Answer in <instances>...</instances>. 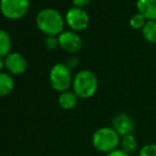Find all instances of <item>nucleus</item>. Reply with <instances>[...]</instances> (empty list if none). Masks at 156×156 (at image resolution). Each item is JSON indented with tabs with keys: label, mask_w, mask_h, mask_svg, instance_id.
<instances>
[{
	"label": "nucleus",
	"mask_w": 156,
	"mask_h": 156,
	"mask_svg": "<svg viewBox=\"0 0 156 156\" xmlns=\"http://www.w3.org/2000/svg\"><path fill=\"white\" fill-rule=\"evenodd\" d=\"M5 69L11 75H21L27 71L28 63L23 55L19 52H10L4 58Z\"/></svg>",
	"instance_id": "nucleus-8"
},
{
	"label": "nucleus",
	"mask_w": 156,
	"mask_h": 156,
	"mask_svg": "<svg viewBox=\"0 0 156 156\" xmlns=\"http://www.w3.org/2000/svg\"><path fill=\"white\" fill-rule=\"evenodd\" d=\"M58 45L63 50L69 54H76L80 51L83 46V41L81 36L74 31H66L64 30L60 36H58Z\"/></svg>",
	"instance_id": "nucleus-7"
},
{
	"label": "nucleus",
	"mask_w": 156,
	"mask_h": 156,
	"mask_svg": "<svg viewBox=\"0 0 156 156\" xmlns=\"http://www.w3.org/2000/svg\"><path fill=\"white\" fill-rule=\"evenodd\" d=\"M45 46L47 49L49 50H54L58 45V36H47L45 40Z\"/></svg>",
	"instance_id": "nucleus-18"
},
{
	"label": "nucleus",
	"mask_w": 156,
	"mask_h": 156,
	"mask_svg": "<svg viewBox=\"0 0 156 156\" xmlns=\"http://www.w3.org/2000/svg\"><path fill=\"white\" fill-rule=\"evenodd\" d=\"M91 0H72V3H73V6L76 8H85L87 6L89 3H90Z\"/></svg>",
	"instance_id": "nucleus-20"
},
{
	"label": "nucleus",
	"mask_w": 156,
	"mask_h": 156,
	"mask_svg": "<svg viewBox=\"0 0 156 156\" xmlns=\"http://www.w3.org/2000/svg\"><path fill=\"white\" fill-rule=\"evenodd\" d=\"M139 156H156V144L149 143L139 150Z\"/></svg>",
	"instance_id": "nucleus-17"
},
{
	"label": "nucleus",
	"mask_w": 156,
	"mask_h": 156,
	"mask_svg": "<svg viewBox=\"0 0 156 156\" xmlns=\"http://www.w3.org/2000/svg\"><path fill=\"white\" fill-rule=\"evenodd\" d=\"M36 26L47 36H58L64 31L65 18L58 10L53 8H45L36 15Z\"/></svg>",
	"instance_id": "nucleus-1"
},
{
	"label": "nucleus",
	"mask_w": 156,
	"mask_h": 156,
	"mask_svg": "<svg viewBox=\"0 0 156 156\" xmlns=\"http://www.w3.org/2000/svg\"><path fill=\"white\" fill-rule=\"evenodd\" d=\"M144 39L149 43H156V21H147L146 25L141 29Z\"/></svg>",
	"instance_id": "nucleus-15"
},
{
	"label": "nucleus",
	"mask_w": 156,
	"mask_h": 156,
	"mask_svg": "<svg viewBox=\"0 0 156 156\" xmlns=\"http://www.w3.org/2000/svg\"><path fill=\"white\" fill-rule=\"evenodd\" d=\"M14 78L11 74L0 72V97L6 96L14 89Z\"/></svg>",
	"instance_id": "nucleus-12"
},
{
	"label": "nucleus",
	"mask_w": 156,
	"mask_h": 156,
	"mask_svg": "<svg viewBox=\"0 0 156 156\" xmlns=\"http://www.w3.org/2000/svg\"><path fill=\"white\" fill-rule=\"evenodd\" d=\"M65 21L72 31H83L88 27L89 16L84 9L72 6L66 13Z\"/></svg>",
	"instance_id": "nucleus-6"
},
{
	"label": "nucleus",
	"mask_w": 156,
	"mask_h": 156,
	"mask_svg": "<svg viewBox=\"0 0 156 156\" xmlns=\"http://www.w3.org/2000/svg\"><path fill=\"white\" fill-rule=\"evenodd\" d=\"M72 89L79 98H90L98 90V78L91 71H80L73 77Z\"/></svg>",
	"instance_id": "nucleus-3"
},
{
	"label": "nucleus",
	"mask_w": 156,
	"mask_h": 156,
	"mask_svg": "<svg viewBox=\"0 0 156 156\" xmlns=\"http://www.w3.org/2000/svg\"><path fill=\"white\" fill-rule=\"evenodd\" d=\"M3 67H5V64H4V60H3V58H0V72H2Z\"/></svg>",
	"instance_id": "nucleus-22"
},
{
	"label": "nucleus",
	"mask_w": 156,
	"mask_h": 156,
	"mask_svg": "<svg viewBox=\"0 0 156 156\" xmlns=\"http://www.w3.org/2000/svg\"><path fill=\"white\" fill-rule=\"evenodd\" d=\"M121 137L113 127H100L94 133L91 138L93 146L101 153H107L118 149Z\"/></svg>",
	"instance_id": "nucleus-2"
},
{
	"label": "nucleus",
	"mask_w": 156,
	"mask_h": 156,
	"mask_svg": "<svg viewBox=\"0 0 156 156\" xmlns=\"http://www.w3.org/2000/svg\"><path fill=\"white\" fill-rule=\"evenodd\" d=\"M29 0H0V13L11 21H18L29 11Z\"/></svg>",
	"instance_id": "nucleus-5"
},
{
	"label": "nucleus",
	"mask_w": 156,
	"mask_h": 156,
	"mask_svg": "<svg viewBox=\"0 0 156 156\" xmlns=\"http://www.w3.org/2000/svg\"><path fill=\"white\" fill-rule=\"evenodd\" d=\"M147 19L144 18V15H141L140 13H136L133 16L129 18V26H131L133 29H142L144 26L146 25Z\"/></svg>",
	"instance_id": "nucleus-16"
},
{
	"label": "nucleus",
	"mask_w": 156,
	"mask_h": 156,
	"mask_svg": "<svg viewBox=\"0 0 156 156\" xmlns=\"http://www.w3.org/2000/svg\"><path fill=\"white\" fill-rule=\"evenodd\" d=\"M79 97L73 91L62 92L58 96V105L64 110H71L78 105Z\"/></svg>",
	"instance_id": "nucleus-11"
},
{
	"label": "nucleus",
	"mask_w": 156,
	"mask_h": 156,
	"mask_svg": "<svg viewBox=\"0 0 156 156\" xmlns=\"http://www.w3.org/2000/svg\"><path fill=\"white\" fill-rule=\"evenodd\" d=\"M49 81L51 87L55 91L61 92V93L68 91L73 81L71 70L65 63H56L50 70Z\"/></svg>",
	"instance_id": "nucleus-4"
},
{
	"label": "nucleus",
	"mask_w": 156,
	"mask_h": 156,
	"mask_svg": "<svg viewBox=\"0 0 156 156\" xmlns=\"http://www.w3.org/2000/svg\"><path fill=\"white\" fill-rule=\"evenodd\" d=\"M12 40L10 34L4 30L0 29V58H5L11 52Z\"/></svg>",
	"instance_id": "nucleus-14"
},
{
	"label": "nucleus",
	"mask_w": 156,
	"mask_h": 156,
	"mask_svg": "<svg viewBox=\"0 0 156 156\" xmlns=\"http://www.w3.org/2000/svg\"><path fill=\"white\" fill-rule=\"evenodd\" d=\"M136 6L147 21H156V0H137Z\"/></svg>",
	"instance_id": "nucleus-10"
},
{
	"label": "nucleus",
	"mask_w": 156,
	"mask_h": 156,
	"mask_svg": "<svg viewBox=\"0 0 156 156\" xmlns=\"http://www.w3.org/2000/svg\"><path fill=\"white\" fill-rule=\"evenodd\" d=\"M112 127L117 131L120 137L133 134L135 129V123L133 119L126 113H118L112 121Z\"/></svg>",
	"instance_id": "nucleus-9"
},
{
	"label": "nucleus",
	"mask_w": 156,
	"mask_h": 156,
	"mask_svg": "<svg viewBox=\"0 0 156 156\" xmlns=\"http://www.w3.org/2000/svg\"><path fill=\"white\" fill-rule=\"evenodd\" d=\"M65 64L67 65L70 70H73V69H76V67H78L79 60H78V58H76V57H71V58H69L67 61H66Z\"/></svg>",
	"instance_id": "nucleus-19"
},
{
	"label": "nucleus",
	"mask_w": 156,
	"mask_h": 156,
	"mask_svg": "<svg viewBox=\"0 0 156 156\" xmlns=\"http://www.w3.org/2000/svg\"><path fill=\"white\" fill-rule=\"evenodd\" d=\"M120 149L126 152L127 154H132V153L136 152L138 149V141L136 137L131 134V135H126L121 137L120 140Z\"/></svg>",
	"instance_id": "nucleus-13"
},
{
	"label": "nucleus",
	"mask_w": 156,
	"mask_h": 156,
	"mask_svg": "<svg viewBox=\"0 0 156 156\" xmlns=\"http://www.w3.org/2000/svg\"><path fill=\"white\" fill-rule=\"evenodd\" d=\"M105 156H129V154H127L126 152H124L121 149H116V150L107 153Z\"/></svg>",
	"instance_id": "nucleus-21"
}]
</instances>
